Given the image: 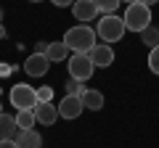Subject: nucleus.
<instances>
[{
	"instance_id": "nucleus-14",
	"label": "nucleus",
	"mask_w": 159,
	"mask_h": 148,
	"mask_svg": "<svg viewBox=\"0 0 159 148\" xmlns=\"http://www.w3.org/2000/svg\"><path fill=\"white\" fill-rule=\"evenodd\" d=\"M69 53H72V50H69V48H66V42H48V50H45V56H48V61H64V58H66L69 56Z\"/></svg>"
},
{
	"instance_id": "nucleus-11",
	"label": "nucleus",
	"mask_w": 159,
	"mask_h": 148,
	"mask_svg": "<svg viewBox=\"0 0 159 148\" xmlns=\"http://www.w3.org/2000/svg\"><path fill=\"white\" fill-rule=\"evenodd\" d=\"M16 146L19 148H43V137L34 130H19L16 132Z\"/></svg>"
},
{
	"instance_id": "nucleus-19",
	"label": "nucleus",
	"mask_w": 159,
	"mask_h": 148,
	"mask_svg": "<svg viewBox=\"0 0 159 148\" xmlns=\"http://www.w3.org/2000/svg\"><path fill=\"white\" fill-rule=\"evenodd\" d=\"M53 101V87H37V103H51Z\"/></svg>"
},
{
	"instance_id": "nucleus-18",
	"label": "nucleus",
	"mask_w": 159,
	"mask_h": 148,
	"mask_svg": "<svg viewBox=\"0 0 159 148\" xmlns=\"http://www.w3.org/2000/svg\"><path fill=\"white\" fill-rule=\"evenodd\" d=\"M64 87H66V95H77V98H82V93L88 90V87L82 85L80 80H72V77L66 80V85H64Z\"/></svg>"
},
{
	"instance_id": "nucleus-23",
	"label": "nucleus",
	"mask_w": 159,
	"mask_h": 148,
	"mask_svg": "<svg viewBox=\"0 0 159 148\" xmlns=\"http://www.w3.org/2000/svg\"><path fill=\"white\" fill-rule=\"evenodd\" d=\"M48 50V42H37V45H34V53H45Z\"/></svg>"
},
{
	"instance_id": "nucleus-22",
	"label": "nucleus",
	"mask_w": 159,
	"mask_h": 148,
	"mask_svg": "<svg viewBox=\"0 0 159 148\" xmlns=\"http://www.w3.org/2000/svg\"><path fill=\"white\" fill-rule=\"evenodd\" d=\"M0 148H19L16 140H0Z\"/></svg>"
},
{
	"instance_id": "nucleus-24",
	"label": "nucleus",
	"mask_w": 159,
	"mask_h": 148,
	"mask_svg": "<svg viewBox=\"0 0 159 148\" xmlns=\"http://www.w3.org/2000/svg\"><path fill=\"white\" fill-rule=\"evenodd\" d=\"M138 3H143V6H148V8H151V6H157L159 0H138Z\"/></svg>"
},
{
	"instance_id": "nucleus-1",
	"label": "nucleus",
	"mask_w": 159,
	"mask_h": 148,
	"mask_svg": "<svg viewBox=\"0 0 159 148\" xmlns=\"http://www.w3.org/2000/svg\"><path fill=\"white\" fill-rule=\"evenodd\" d=\"M64 42L72 53H90V48L96 45V29H90L88 24H77V27L66 29Z\"/></svg>"
},
{
	"instance_id": "nucleus-13",
	"label": "nucleus",
	"mask_w": 159,
	"mask_h": 148,
	"mask_svg": "<svg viewBox=\"0 0 159 148\" xmlns=\"http://www.w3.org/2000/svg\"><path fill=\"white\" fill-rule=\"evenodd\" d=\"M82 106L90 111H101L103 108V93L101 90H85L82 93Z\"/></svg>"
},
{
	"instance_id": "nucleus-29",
	"label": "nucleus",
	"mask_w": 159,
	"mask_h": 148,
	"mask_svg": "<svg viewBox=\"0 0 159 148\" xmlns=\"http://www.w3.org/2000/svg\"><path fill=\"white\" fill-rule=\"evenodd\" d=\"M0 114H3V106H0Z\"/></svg>"
},
{
	"instance_id": "nucleus-5",
	"label": "nucleus",
	"mask_w": 159,
	"mask_h": 148,
	"mask_svg": "<svg viewBox=\"0 0 159 148\" xmlns=\"http://www.w3.org/2000/svg\"><path fill=\"white\" fill-rule=\"evenodd\" d=\"M93 72H96V66H93V61H90L88 53H72V56H69V77H72V80L88 82L93 77Z\"/></svg>"
},
{
	"instance_id": "nucleus-6",
	"label": "nucleus",
	"mask_w": 159,
	"mask_h": 148,
	"mask_svg": "<svg viewBox=\"0 0 159 148\" xmlns=\"http://www.w3.org/2000/svg\"><path fill=\"white\" fill-rule=\"evenodd\" d=\"M90 61H93V66H101V69H106V66H111L114 63V50H111V45H106V42H96V45L90 48Z\"/></svg>"
},
{
	"instance_id": "nucleus-28",
	"label": "nucleus",
	"mask_w": 159,
	"mask_h": 148,
	"mask_svg": "<svg viewBox=\"0 0 159 148\" xmlns=\"http://www.w3.org/2000/svg\"><path fill=\"white\" fill-rule=\"evenodd\" d=\"M29 3H40V0H29Z\"/></svg>"
},
{
	"instance_id": "nucleus-16",
	"label": "nucleus",
	"mask_w": 159,
	"mask_h": 148,
	"mask_svg": "<svg viewBox=\"0 0 159 148\" xmlns=\"http://www.w3.org/2000/svg\"><path fill=\"white\" fill-rule=\"evenodd\" d=\"M141 40H143V45L157 48V45H159V29H157V27H146V29L141 32Z\"/></svg>"
},
{
	"instance_id": "nucleus-27",
	"label": "nucleus",
	"mask_w": 159,
	"mask_h": 148,
	"mask_svg": "<svg viewBox=\"0 0 159 148\" xmlns=\"http://www.w3.org/2000/svg\"><path fill=\"white\" fill-rule=\"evenodd\" d=\"M0 24H3V8H0Z\"/></svg>"
},
{
	"instance_id": "nucleus-8",
	"label": "nucleus",
	"mask_w": 159,
	"mask_h": 148,
	"mask_svg": "<svg viewBox=\"0 0 159 148\" xmlns=\"http://www.w3.org/2000/svg\"><path fill=\"white\" fill-rule=\"evenodd\" d=\"M56 108H58V116H61V119H77V116L85 111L82 98H77V95H66Z\"/></svg>"
},
{
	"instance_id": "nucleus-26",
	"label": "nucleus",
	"mask_w": 159,
	"mask_h": 148,
	"mask_svg": "<svg viewBox=\"0 0 159 148\" xmlns=\"http://www.w3.org/2000/svg\"><path fill=\"white\" fill-rule=\"evenodd\" d=\"M122 3H127V6H130V3H138V0H122Z\"/></svg>"
},
{
	"instance_id": "nucleus-3",
	"label": "nucleus",
	"mask_w": 159,
	"mask_h": 148,
	"mask_svg": "<svg viewBox=\"0 0 159 148\" xmlns=\"http://www.w3.org/2000/svg\"><path fill=\"white\" fill-rule=\"evenodd\" d=\"M122 21H125L127 32H138L141 34L146 27H151V8L143 6V3H130V6L125 8Z\"/></svg>"
},
{
	"instance_id": "nucleus-4",
	"label": "nucleus",
	"mask_w": 159,
	"mask_h": 148,
	"mask_svg": "<svg viewBox=\"0 0 159 148\" xmlns=\"http://www.w3.org/2000/svg\"><path fill=\"white\" fill-rule=\"evenodd\" d=\"M11 98V106H16V111H27V108L37 106V90L32 85H24V82H16L8 93Z\"/></svg>"
},
{
	"instance_id": "nucleus-12",
	"label": "nucleus",
	"mask_w": 159,
	"mask_h": 148,
	"mask_svg": "<svg viewBox=\"0 0 159 148\" xmlns=\"http://www.w3.org/2000/svg\"><path fill=\"white\" fill-rule=\"evenodd\" d=\"M16 116L11 114H0V140H16Z\"/></svg>"
},
{
	"instance_id": "nucleus-15",
	"label": "nucleus",
	"mask_w": 159,
	"mask_h": 148,
	"mask_svg": "<svg viewBox=\"0 0 159 148\" xmlns=\"http://www.w3.org/2000/svg\"><path fill=\"white\" fill-rule=\"evenodd\" d=\"M34 111L32 108H27V111H16V124H19V130H32L34 127Z\"/></svg>"
},
{
	"instance_id": "nucleus-21",
	"label": "nucleus",
	"mask_w": 159,
	"mask_h": 148,
	"mask_svg": "<svg viewBox=\"0 0 159 148\" xmlns=\"http://www.w3.org/2000/svg\"><path fill=\"white\" fill-rule=\"evenodd\" d=\"M53 6H58V8H69V6H74V0H51Z\"/></svg>"
},
{
	"instance_id": "nucleus-17",
	"label": "nucleus",
	"mask_w": 159,
	"mask_h": 148,
	"mask_svg": "<svg viewBox=\"0 0 159 148\" xmlns=\"http://www.w3.org/2000/svg\"><path fill=\"white\" fill-rule=\"evenodd\" d=\"M96 6H98V13L109 16V13H114L119 6H122V0H96Z\"/></svg>"
},
{
	"instance_id": "nucleus-20",
	"label": "nucleus",
	"mask_w": 159,
	"mask_h": 148,
	"mask_svg": "<svg viewBox=\"0 0 159 148\" xmlns=\"http://www.w3.org/2000/svg\"><path fill=\"white\" fill-rule=\"evenodd\" d=\"M148 69L154 74H159V45L151 48V53H148Z\"/></svg>"
},
{
	"instance_id": "nucleus-10",
	"label": "nucleus",
	"mask_w": 159,
	"mask_h": 148,
	"mask_svg": "<svg viewBox=\"0 0 159 148\" xmlns=\"http://www.w3.org/2000/svg\"><path fill=\"white\" fill-rule=\"evenodd\" d=\"M32 111H34V119L40 124H56V119H58V108L53 103H37Z\"/></svg>"
},
{
	"instance_id": "nucleus-25",
	"label": "nucleus",
	"mask_w": 159,
	"mask_h": 148,
	"mask_svg": "<svg viewBox=\"0 0 159 148\" xmlns=\"http://www.w3.org/2000/svg\"><path fill=\"white\" fill-rule=\"evenodd\" d=\"M0 37H6V27L3 24H0Z\"/></svg>"
},
{
	"instance_id": "nucleus-9",
	"label": "nucleus",
	"mask_w": 159,
	"mask_h": 148,
	"mask_svg": "<svg viewBox=\"0 0 159 148\" xmlns=\"http://www.w3.org/2000/svg\"><path fill=\"white\" fill-rule=\"evenodd\" d=\"M72 13L77 21H93L98 16V6H96V0H74Z\"/></svg>"
},
{
	"instance_id": "nucleus-2",
	"label": "nucleus",
	"mask_w": 159,
	"mask_h": 148,
	"mask_svg": "<svg viewBox=\"0 0 159 148\" xmlns=\"http://www.w3.org/2000/svg\"><path fill=\"white\" fill-rule=\"evenodd\" d=\"M125 21H122V16H117V13H109V16H101V21L96 24V37H101L103 42H119L122 37H125Z\"/></svg>"
},
{
	"instance_id": "nucleus-7",
	"label": "nucleus",
	"mask_w": 159,
	"mask_h": 148,
	"mask_svg": "<svg viewBox=\"0 0 159 148\" xmlns=\"http://www.w3.org/2000/svg\"><path fill=\"white\" fill-rule=\"evenodd\" d=\"M48 69H51V61H48L45 53H32V56L24 61V72L29 77H45Z\"/></svg>"
}]
</instances>
